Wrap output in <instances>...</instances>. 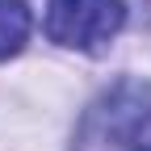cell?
I'll return each mask as SVG.
<instances>
[{
    "mask_svg": "<svg viewBox=\"0 0 151 151\" xmlns=\"http://www.w3.org/2000/svg\"><path fill=\"white\" fill-rule=\"evenodd\" d=\"M143 151H151V147H143Z\"/></svg>",
    "mask_w": 151,
    "mask_h": 151,
    "instance_id": "cell-3",
    "label": "cell"
},
{
    "mask_svg": "<svg viewBox=\"0 0 151 151\" xmlns=\"http://www.w3.org/2000/svg\"><path fill=\"white\" fill-rule=\"evenodd\" d=\"M29 38V9L21 0H0V59H9Z\"/></svg>",
    "mask_w": 151,
    "mask_h": 151,
    "instance_id": "cell-2",
    "label": "cell"
},
{
    "mask_svg": "<svg viewBox=\"0 0 151 151\" xmlns=\"http://www.w3.org/2000/svg\"><path fill=\"white\" fill-rule=\"evenodd\" d=\"M126 9L122 0H50L46 4V34L50 42L71 50H97L122 29Z\"/></svg>",
    "mask_w": 151,
    "mask_h": 151,
    "instance_id": "cell-1",
    "label": "cell"
}]
</instances>
